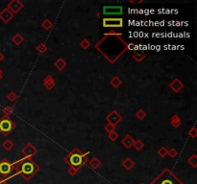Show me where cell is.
Returning a JSON list of instances; mask_svg holds the SVG:
<instances>
[{
    "mask_svg": "<svg viewBox=\"0 0 197 184\" xmlns=\"http://www.w3.org/2000/svg\"><path fill=\"white\" fill-rule=\"evenodd\" d=\"M100 41L111 47L95 44V49L111 64L115 63L117 58L128 50V43L122 38V34L117 33L115 30L106 33Z\"/></svg>",
    "mask_w": 197,
    "mask_h": 184,
    "instance_id": "1",
    "label": "cell"
},
{
    "mask_svg": "<svg viewBox=\"0 0 197 184\" xmlns=\"http://www.w3.org/2000/svg\"><path fill=\"white\" fill-rule=\"evenodd\" d=\"M15 167L16 173L14 177L20 175L26 181L31 180L33 176L36 175L41 171V167L38 165V163L33 160V158H28V157H23L22 159L16 161Z\"/></svg>",
    "mask_w": 197,
    "mask_h": 184,
    "instance_id": "2",
    "label": "cell"
},
{
    "mask_svg": "<svg viewBox=\"0 0 197 184\" xmlns=\"http://www.w3.org/2000/svg\"><path fill=\"white\" fill-rule=\"evenodd\" d=\"M90 154L89 152L83 154L78 148H74L71 152L64 157V161L69 165L71 168L76 169L78 172L79 170L82 169V167L85 166V164H87L89 161L88 155Z\"/></svg>",
    "mask_w": 197,
    "mask_h": 184,
    "instance_id": "3",
    "label": "cell"
},
{
    "mask_svg": "<svg viewBox=\"0 0 197 184\" xmlns=\"http://www.w3.org/2000/svg\"><path fill=\"white\" fill-rule=\"evenodd\" d=\"M150 184H185L171 170L166 168L151 181Z\"/></svg>",
    "mask_w": 197,
    "mask_h": 184,
    "instance_id": "4",
    "label": "cell"
},
{
    "mask_svg": "<svg viewBox=\"0 0 197 184\" xmlns=\"http://www.w3.org/2000/svg\"><path fill=\"white\" fill-rule=\"evenodd\" d=\"M16 173L15 163H11L8 158H3L0 161V175L5 179H11Z\"/></svg>",
    "mask_w": 197,
    "mask_h": 184,
    "instance_id": "5",
    "label": "cell"
},
{
    "mask_svg": "<svg viewBox=\"0 0 197 184\" xmlns=\"http://www.w3.org/2000/svg\"><path fill=\"white\" fill-rule=\"evenodd\" d=\"M16 128V124L10 119V117L3 116L0 119V133L4 136H8Z\"/></svg>",
    "mask_w": 197,
    "mask_h": 184,
    "instance_id": "6",
    "label": "cell"
},
{
    "mask_svg": "<svg viewBox=\"0 0 197 184\" xmlns=\"http://www.w3.org/2000/svg\"><path fill=\"white\" fill-rule=\"evenodd\" d=\"M103 27L105 28H122L123 19L121 17H104L103 18Z\"/></svg>",
    "mask_w": 197,
    "mask_h": 184,
    "instance_id": "7",
    "label": "cell"
},
{
    "mask_svg": "<svg viewBox=\"0 0 197 184\" xmlns=\"http://www.w3.org/2000/svg\"><path fill=\"white\" fill-rule=\"evenodd\" d=\"M103 16H120L123 12L122 6H104Z\"/></svg>",
    "mask_w": 197,
    "mask_h": 184,
    "instance_id": "8",
    "label": "cell"
},
{
    "mask_svg": "<svg viewBox=\"0 0 197 184\" xmlns=\"http://www.w3.org/2000/svg\"><path fill=\"white\" fill-rule=\"evenodd\" d=\"M20 153L23 154L24 157H28V158H32L33 156L38 154V149L33 146L32 143H27L26 145L21 149Z\"/></svg>",
    "mask_w": 197,
    "mask_h": 184,
    "instance_id": "9",
    "label": "cell"
},
{
    "mask_svg": "<svg viewBox=\"0 0 197 184\" xmlns=\"http://www.w3.org/2000/svg\"><path fill=\"white\" fill-rule=\"evenodd\" d=\"M122 116L117 112L116 110H111V112L106 116V120L108 121V123L114 125V126H116V125L119 124L122 121Z\"/></svg>",
    "mask_w": 197,
    "mask_h": 184,
    "instance_id": "10",
    "label": "cell"
},
{
    "mask_svg": "<svg viewBox=\"0 0 197 184\" xmlns=\"http://www.w3.org/2000/svg\"><path fill=\"white\" fill-rule=\"evenodd\" d=\"M7 8L14 15H16L17 12H19L24 8V4L21 1H19V0H12V1H10L7 4Z\"/></svg>",
    "mask_w": 197,
    "mask_h": 184,
    "instance_id": "11",
    "label": "cell"
},
{
    "mask_svg": "<svg viewBox=\"0 0 197 184\" xmlns=\"http://www.w3.org/2000/svg\"><path fill=\"white\" fill-rule=\"evenodd\" d=\"M15 15L13 14V12L6 7L4 8L1 12H0V19L5 23V24H8L13 18H14Z\"/></svg>",
    "mask_w": 197,
    "mask_h": 184,
    "instance_id": "12",
    "label": "cell"
},
{
    "mask_svg": "<svg viewBox=\"0 0 197 184\" xmlns=\"http://www.w3.org/2000/svg\"><path fill=\"white\" fill-rule=\"evenodd\" d=\"M184 87H185V84H184L178 78H175L174 80L169 83V88L172 91H174L175 93L180 92L184 88Z\"/></svg>",
    "mask_w": 197,
    "mask_h": 184,
    "instance_id": "13",
    "label": "cell"
},
{
    "mask_svg": "<svg viewBox=\"0 0 197 184\" xmlns=\"http://www.w3.org/2000/svg\"><path fill=\"white\" fill-rule=\"evenodd\" d=\"M56 85V81L55 79L52 77L51 75H47L46 77L44 78L43 80V87L46 88L47 90H52Z\"/></svg>",
    "mask_w": 197,
    "mask_h": 184,
    "instance_id": "14",
    "label": "cell"
},
{
    "mask_svg": "<svg viewBox=\"0 0 197 184\" xmlns=\"http://www.w3.org/2000/svg\"><path fill=\"white\" fill-rule=\"evenodd\" d=\"M88 164H89V166L93 170H97V169H99L102 166L101 160L98 158V157H96V156L93 157V158H91L90 160H89Z\"/></svg>",
    "mask_w": 197,
    "mask_h": 184,
    "instance_id": "15",
    "label": "cell"
},
{
    "mask_svg": "<svg viewBox=\"0 0 197 184\" xmlns=\"http://www.w3.org/2000/svg\"><path fill=\"white\" fill-rule=\"evenodd\" d=\"M134 141H135V139L134 138L131 136V135H126L125 137L123 138L122 139V141H121V144L122 145L125 147L126 149H131L133 147V144H134Z\"/></svg>",
    "mask_w": 197,
    "mask_h": 184,
    "instance_id": "16",
    "label": "cell"
},
{
    "mask_svg": "<svg viewBox=\"0 0 197 184\" xmlns=\"http://www.w3.org/2000/svg\"><path fill=\"white\" fill-rule=\"evenodd\" d=\"M121 166L125 169L126 171H130V170H132V168L135 166V162L133 161L132 158H130V157H127V158H125L122 163H121Z\"/></svg>",
    "mask_w": 197,
    "mask_h": 184,
    "instance_id": "17",
    "label": "cell"
},
{
    "mask_svg": "<svg viewBox=\"0 0 197 184\" xmlns=\"http://www.w3.org/2000/svg\"><path fill=\"white\" fill-rule=\"evenodd\" d=\"M182 124V120L179 115L174 114L171 118H170V125L174 128V129H178Z\"/></svg>",
    "mask_w": 197,
    "mask_h": 184,
    "instance_id": "18",
    "label": "cell"
},
{
    "mask_svg": "<svg viewBox=\"0 0 197 184\" xmlns=\"http://www.w3.org/2000/svg\"><path fill=\"white\" fill-rule=\"evenodd\" d=\"M67 62H65L63 58H59L58 60H56V62H54V66H55V68H56V69H58L59 71L64 70L65 67H67Z\"/></svg>",
    "mask_w": 197,
    "mask_h": 184,
    "instance_id": "19",
    "label": "cell"
},
{
    "mask_svg": "<svg viewBox=\"0 0 197 184\" xmlns=\"http://www.w3.org/2000/svg\"><path fill=\"white\" fill-rule=\"evenodd\" d=\"M110 84L114 88L116 89V88H118L122 84V81H121V79L118 77V76H115L113 79H111V80H110Z\"/></svg>",
    "mask_w": 197,
    "mask_h": 184,
    "instance_id": "20",
    "label": "cell"
},
{
    "mask_svg": "<svg viewBox=\"0 0 197 184\" xmlns=\"http://www.w3.org/2000/svg\"><path fill=\"white\" fill-rule=\"evenodd\" d=\"M12 41H13V43H15L16 46H19V45H20V44L24 41V37H23V36L20 35V34H16L14 37H13Z\"/></svg>",
    "mask_w": 197,
    "mask_h": 184,
    "instance_id": "21",
    "label": "cell"
},
{
    "mask_svg": "<svg viewBox=\"0 0 197 184\" xmlns=\"http://www.w3.org/2000/svg\"><path fill=\"white\" fill-rule=\"evenodd\" d=\"M53 25L54 23L52 22L50 19L46 18V19H44V20L42 22V27L45 30V31H49L51 30L52 28H53Z\"/></svg>",
    "mask_w": 197,
    "mask_h": 184,
    "instance_id": "22",
    "label": "cell"
},
{
    "mask_svg": "<svg viewBox=\"0 0 197 184\" xmlns=\"http://www.w3.org/2000/svg\"><path fill=\"white\" fill-rule=\"evenodd\" d=\"M2 147H3V149L4 150H11L13 148L15 147V143L13 142L12 140H10V139H6L3 143H2Z\"/></svg>",
    "mask_w": 197,
    "mask_h": 184,
    "instance_id": "23",
    "label": "cell"
},
{
    "mask_svg": "<svg viewBox=\"0 0 197 184\" xmlns=\"http://www.w3.org/2000/svg\"><path fill=\"white\" fill-rule=\"evenodd\" d=\"M188 163L192 166L193 169H195L197 167V155L195 154H193L192 155H190L188 159Z\"/></svg>",
    "mask_w": 197,
    "mask_h": 184,
    "instance_id": "24",
    "label": "cell"
},
{
    "mask_svg": "<svg viewBox=\"0 0 197 184\" xmlns=\"http://www.w3.org/2000/svg\"><path fill=\"white\" fill-rule=\"evenodd\" d=\"M133 147L135 148L136 150H137V152H140V150H141L144 147V143L140 140V139H137L134 141V144H133Z\"/></svg>",
    "mask_w": 197,
    "mask_h": 184,
    "instance_id": "25",
    "label": "cell"
},
{
    "mask_svg": "<svg viewBox=\"0 0 197 184\" xmlns=\"http://www.w3.org/2000/svg\"><path fill=\"white\" fill-rule=\"evenodd\" d=\"M36 49H37V51L38 52V53H41V54H44L45 52H46L47 50H48V46L45 44V43H43V42H42V43H39L37 47H36Z\"/></svg>",
    "mask_w": 197,
    "mask_h": 184,
    "instance_id": "26",
    "label": "cell"
},
{
    "mask_svg": "<svg viewBox=\"0 0 197 184\" xmlns=\"http://www.w3.org/2000/svg\"><path fill=\"white\" fill-rule=\"evenodd\" d=\"M2 112H3L5 117H10L13 113H14V108H13L11 106H6L2 109Z\"/></svg>",
    "mask_w": 197,
    "mask_h": 184,
    "instance_id": "27",
    "label": "cell"
},
{
    "mask_svg": "<svg viewBox=\"0 0 197 184\" xmlns=\"http://www.w3.org/2000/svg\"><path fill=\"white\" fill-rule=\"evenodd\" d=\"M167 152H168V150H167L166 147L162 146L161 148L158 149V150H157V154H159V156H161L162 158H165V157L167 155Z\"/></svg>",
    "mask_w": 197,
    "mask_h": 184,
    "instance_id": "28",
    "label": "cell"
},
{
    "mask_svg": "<svg viewBox=\"0 0 197 184\" xmlns=\"http://www.w3.org/2000/svg\"><path fill=\"white\" fill-rule=\"evenodd\" d=\"M146 112L144 111L142 108H140V109H137V112H136V117L139 120H143V119H145V117H146Z\"/></svg>",
    "mask_w": 197,
    "mask_h": 184,
    "instance_id": "29",
    "label": "cell"
},
{
    "mask_svg": "<svg viewBox=\"0 0 197 184\" xmlns=\"http://www.w3.org/2000/svg\"><path fill=\"white\" fill-rule=\"evenodd\" d=\"M6 97H7V99H8L10 102H13V103L16 102V101L17 100V98H18L17 94L16 93L15 91H10L9 93L7 94V96H6Z\"/></svg>",
    "mask_w": 197,
    "mask_h": 184,
    "instance_id": "30",
    "label": "cell"
},
{
    "mask_svg": "<svg viewBox=\"0 0 197 184\" xmlns=\"http://www.w3.org/2000/svg\"><path fill=\"white\" fill-rule=\"evenodd\" d=\"M146 54H132V58L137 62H141L146 58Z\"/></svg>",
    "mask_w": 197,
    "mask_h": 184,
    "instance_id": "31",
    "label": "cell"
},
{
    "mask_svg": "<svg viewBox=\"0 0 197 184\" xmlns=\"http://www.w3.org/2000/svg\"><path fill=\"white\" fill-rule=\"evenodd\" d=\"M79 45H80V47L84 50H87L88 48H89V46H90V41H89L88 38H84L83 41L79 43Z\"/></svg>",
    "mask_w": 197,
    "mask_h": 184,
    "instance_id": "32",
    "label": "cell"
},
{
    "mask_svg": "<svg viewBox=\"0 0 197 184\" xmlns=\"http://www.w3.org/2000/svg\"><path fill=\"white\" fill-rule=\"evenodd\" d=\"M188 134L190 138H192V139H194V138L197 137V129L195 127H192V129H190L188 131Z\"/></svg>",
    "mask_w": 197,
    "mask_h": 184,
    "instance_id": "33",
    "label": "cell"
},
{
    "mask_svg": "<svg viewBox=\"0 0 197 184\" xmlns=\"http://www.w3.org/2000/svg\"><path fill=\"white\" fill-rule=\"evenodd\" d=\"M104 130H105V131H107L108 133H113V131H115V126H114V125H111V124L108 123V124L106 125V126L104 127Z\"/></svg>",
    "mask_w": 197,
    "mask_h": 184,
    "instance_id": "34",
    "label": "cell"
},
{
    "mask_svg": "<svg viewBox=\"0 0 197 184\" xmlns=\"http://www.w3.org/2000/svg\"><path fill=\"white\" fill-rule=\"evenodd\" d=\"M108 138L111 140V141H115V140H117V138H118V133H116V131L115 130V131H113V133H108Z\"/></svg>",
    "mask_w": 197,
    "mask_h": 184,
    "instance_id": "35",
    "label": "cell"
},
{
    "mask_svg": "<svg viewBox=\"0 0 197 184\" xmlns=\"http://www.w3.org/2000/svg\"><path fill=\"white\" fill-rule=\"evenodd\" d=\"M167 155H169L171 158H174V157H176L177 155H178V152L175 150V149H170L168 150V152H167Z\"/></svg>",
    "mask_w": 197,
    "mask_h": 184,
    "instance_id": "36",
    "label": "cell"
},
{
    "mask_svg": "<svg viewBox=\"0 0 197 184\" xmlns=\"http://www.w3.org/2000/svg\"><path fill=\"white\" fill-rule=\"evenodd\" d=\"M67 173H68V175H70V176H74V175H77V173H78V171L76 170V169H74V168H69L68 169V171H67Z\"/></svg>",
    "mask_w": 197,
    "mask_h": 184,
    "instance_id": "37",
    "label": "cell"
},
{
    "mask_svg": "<svg viewBox=\"0 0 197 184\" xmlns=\"http://www.w3.org/2000/svg\"><path fill=\"white\" fill-rule=\"evenodd\" d=\"M8 183V180L3 179V177H0V184H7Z\"/></svg>",
    "mask_w": 197,
    "mask_h": 184,
    "instance_id": "38",
    "label": "cell"
},
{
    "mask_svg": "<svg viewBox=\"0 0 197 184\" xmlns=\"http://www.w3.org/2000/svg\"><path fill=\"white\" fill-rule=\"evenodd\" d=\"M3 60H4V54H2L1 52H0V62H1Z\"/></svg>",
    "mask_w": 197,
    "mask_h": 184,
    "instance_id": "39",
    "label": "cell"
},
{
    "mask_svg": "<svg viewBox=\"0 0 197 184\" xmlns=\"http://www.w3.org/2000/svg\"><path fill=\"white\" fill-rule=\"evenodd\" d=\"M0 75H3V71H2L1 68H0Z\"/></svg>",
    "mask_w": 197,
    "mask_h": 184,
    "instance_id": "40",
    "label": "cell"
},
{
    "mask_svg": "<svg viewBox=\"0 0 197 184\" xmlns=\"http://www.w3.org/2000/svg\"><path fill=\"white\" fill-rule=\"evenodd\" d=\"M2 79H3V75H0V81H1Z\"/></svg>",
    "mask_w": 197,
    "mask_h": 184,
    "instance_id": "41",
    "label": "cell"
},
{
    "mask_svg": "<svg viewBox=\"0 0 197 184\" xmlns=\"http://www.w3.org/2000/svg\"><path fill=\"white\" fill-rule=\"evenodd\" d=\"M140 184H144V183H140Z\"/></svg>",
    "mask_w": 197,
    "mask_h": 184,
    "instance_id": "42",
    "label": "cell"
}]
</instances>
